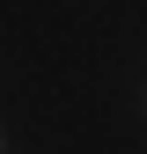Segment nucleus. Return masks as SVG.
<instances>
[{
  "instance_id": "f257e3e1",
  "label": "nucleus",
  "mask_w": 147,
  "mask_h": 154,
  "mask_svg": "<svg viewBox=\"0 0 147 154\" xmlns=\"http://www.w3.org/2000/svg\"><path fill=\"white\" fill-rule=\"evenodd\" d=\"M0 154H8V140H0Z\"/></svg>"
}]
</instances>
